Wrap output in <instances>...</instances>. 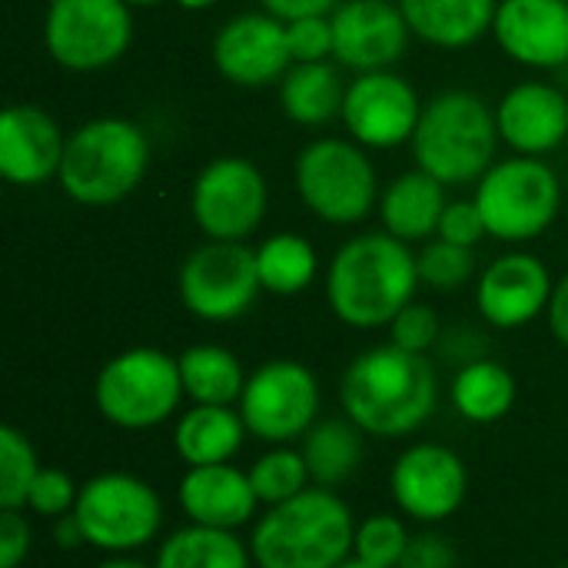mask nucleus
Listing matches in <instances>:
<instances>
[{
  "label": "nucleus",
  "instance_id": "a211bd4d",
  "mask_svg": "<svg viewBox=\"0 0 568 568\" xmlns=\"http://www.w3.org/2000/svg\"><path fill=\"white\" fill-rule=\"evenodd\" d=\"M552 290V276L539 256L506 253L483 270L476 303L489 326L519 329L549 310Z\"/></svg>",
  "mask_w": 568,
  "mask_h": 568
},
{
  "label": "nucleus",
  "instance_id": "4c0bfd02",
  "mask_svg": "<svg viewBox=\"0 0 568 568\" xmlns=\"http://www.w3.org/2000/svg\"><path fill=\"white\" fill-rule=\"evenodd\" d=\"M439 339V316L429 306L409 303L393 323H389V343L406 349V353H423L436 346Z\"/></svg>",
  "mask_w": 568,
  "mask_h": 568
},
{
  "label": "nucleus",
  "instance_id": "f704fd0d",
  "mask_svg": "<svg viewBox=\"0 0 568 568\" xmlns=\"http://www.w3.org/2000/svg\"><path fill=\"white\" fill-rule=\"evenodd\" d=\"M419 266V283L433 286V290H459L473 280L476 273V256L469 246H456L449 240H433L423 246V253L416 256Z\"/></svg>",
  "mask_w": 568,
  "mask_h": 568
},
{
  "label": "nucleus",
  "instance_id": "6ab92c4d",
  "mask_svg": "<svg viewBox=\"0 0 568 568\" xmlns=\"http://www.w3.org/2000/svg\"><path fill=\"white\" fill-rule=\"evenodd\" d=\"M67 136L37 103H13L0 116V176L13 186H40L60 173Z\"/></svg>",
  "mask_w": 568,
  "mask_h": 568
},
{
  "label": "nucleus",
  "instance_id": "4be33fe9",
  "mask_svg": "<svg viewBox=\"0 0 568 568\" xmlns=\"http://www.w3.org/2000/svg\"><path fill=\"white\" fill-rule=\"evenodd\" d=\"M180 509L193 526L236 532L256 516L260 499L253 493L250 473H240L230 463L190 466L180 479Z\"/></svg>",
  "mask_w": 568,
  "mask_h": 568
},
{
  "label": "nucleus",
  "instance_id": "20e7f679",
  "mask_svg": "<svg viewBox=\"0 0 568 568\" xmlns=\"http://www.w3.org/2000/svg\"><path fill=\"white\" fill-rule=\"evenodd\" d=\"M496 110L469 90H446L423 106L413 133L416 166L446 186L479 183L496 163L499 146Z\"/></svg>",
  "mask_w": 568,
  "mask_h": 568
},
{
  "label": "nucleus",
  "instance_id": "f257e3e1",
  "mask_svg": "<svg viewBox=\"0 0 568 568\" xmlns=\"http://www.w3.org/2000/svg\"><path fill=\"white\" fill-rule=\"evenodd\" d=\"M436 373L423 353H406L393 343L359 353L339 386L346 416L379 439L416 433L436 409Z\"/></svg>",
  "mask_w": 568,
  "mask_h": 568
},
{
  "label": "nucleus",
  "instance_id": "49530a36",
  "mask_svg": "<svg viewBox=\"0 0 568 568\" xmlns=\"http://www.w3.org/2000/svg\"><path fill=\"white\" fill-rule=\"evenodd\" d=\"M336 568H379V566H369V562H363V559H356V556H353V559H346L343 566H336Z\"/></svg>",
  "mask_w": 568,
  "mask_h": 568
},
{
  "label": "nucleus",
  "instance_id": "ea45409f",
  "mask_svg": "<svg viewBox=\"0 0 568 568\" xmlns=\"http://www.w3.org/2000/svg\"><path fill=\"white\" fill-rule=\"evenodd\" d=\"M30 523L23 509H0V568H20L30 556Z\"/></svg>",
  "mask_w": 568,
  "mask_h": 568
},
{
  "label": "nucleus",
  "instance_id": "39448f33",
  "mask_svg": "<svg viewBox=\"0 0 568 568\" xmlns=\"http://www.w3.org/2000/svg\"><path fill=\"white\" fill-rule=\"evenodd\" d=\"M150 163L146 133L123 116H97L67 136L60 186L83 206H110L130 196Z\"/></svg>",
  "mask_w": 568,
  "mask_h": 568
},
{
  "label": "nucleus",
  "instance_id": "a18cd8bd",
  "mask_svg": "<svg viewBox=\"0 0 568 568\" xmlns=\"http://www.w3.org/2000/svg\"><path fill=\"white\" fill-rule=\"evenodd\" d=\"M180 7H186V10H206V7H213L216 0H176Z\"/></svg>",
  "mask_w": 568,
  "mask_h": 568
},
{
  "label": "nucleus",
  "instance_id": "09e8293b",
  "mask_svg": "<svg viewBox=\"0 0 568 568\" xmlns=\"http://www.w3.org/2000/svg\"><path fill=\"white\" fill-rule=\"evenodd\" d=\"M552 568H568V566H552Z\"/></svg>",
  "mask_w": 568,
  "mask_h": 568
},
{
  "label": "nucleus",
  "instance_id": "f03ea898",
  "mask_svg": "<svg viewBox=\"0 0 568 568\" xmlns=\"http://www.w3.org/2000/svg\"><path fill=\"white\" fill-rule=\"evenodd\" d=\"M419 266L409 243L393 233L346 240L326 273V300L336 320L353 329L389 326L416 296Z\"/></svg>",
  "mask_w": 568,
  "mask_h": 568
},
{
  "label": "nucleus",
  "instance_id": "0eeeda50",
  "mask_svg": "<svg viewBox=\"0 0 568 568\" xmlns=\"http://www.w3.org/2000/svg\"><path fill=\"white\" fill-rule=\"evenodd\" d=\"M476 206L489 236L526 243L552 226L562 206V186L549 163L536 156H509L486 170L476 186Z\"/></svg>",
  "mask_w": 568,
  "mask_h": 568
},
{
  "label": "nucleus",
  "instance_id": "bb28decb",
  "mask_svg": "<svg viewBox=\"0 0 568 568\" xmlns=\"http://www.w3.org/2000/svg\"><path fill=\"white\" fill-rule=\"evenodd\" d=\"M363 429L346 416V419H320L306 436H303V459L310 469L313 486L320 489H336L349 483L363 463Z\"/></svg>",
  "mask_w": 568,
  "mask_h": 568
},
{
  "label": "nucleus",
  "instance_id": "79ce46f5",
  "mask_svg": "<svg viewBox=\"0 0 568 568\" xmlns=\"http://www.w3.org/2000/svg\"><path fill=\"white\" fill-rule=\"evenodd\" d=\"M266 13L280 17L283 23L300 20V17H323L333 13L343 0H260Z\"/></svg>",
  "mask_w": 568,
  "mask_h": 568
},
{
  "label": "nucleus",
  "instance_id": "ddd939ff",
  "mask_svg": "<svg viewBox=\"0 0 568 568\" xmlns=\"http://www.w3.org/2000/svg\"><path fill=\"white\" fill-rule=\"evenodd\" d=\"M270 190L256 163L243 156H220L206 163L193 183V220L210 240L243 243L266 213Z\"/></svg>",
  "mask_w": 568,
  "mask_h": 568
},
{
  "label": "nucleus",
  "instance_id": "412c9836",
  "mask_svg": "<svg viewBox=\"0 0 568 568\" xmlns=\"http://www.w3.org/2000/svg\"><path fill=\"white\" fill-rule=\"evenodd\" d=\"M496 123L519 156H542L568 140V97L542 80L519 83L499 100Z\"/></svg>",
  "mask_w": 568,
  "mask_h": 568
},
{
  "label": "nucleus",
  "instance_id": "37998d69",
  "mask_svg": "<svg viewBox=\"0 0 568 568\" xmlns=\"http://www.w3.org/2000/svg\"><path fill=\"white\" fill-rule=\"evenodd\" d=\"M546 316H549V329H552V336H556V339H559V343L568 349V276H562V280L556 283Z\"/></svg>",
  "mask_w": 568,
  "mask_h": 568
},
{
  "label": "nucleus",
  "instance_id": "4468645a",
  "mask_svg": "<svg viewBox=\"0 0 568 568\" xmlns=\"http://www.w3.org/2000/svg\"><path fill=\"white\" fill-rule=\"evenodd\" d=\"M389 493L409 519L443 523L466 503L469 473L453 449L439 443H416L393 463Z\"/></svg>",
  "mask_w": 568,
  "mask_h": 568
},
{
  "label": "nucleus",
  "instance_id": "c03bdc74",
  "mask_svg": "<svg viewBox=\"0 0 568 568\" xmlns=\"http://www.w3.org/2000/svg\"><path fill=\"white\" fill-rule=\"evenodd\" d=\"M97 568H150V566L136 562V559H126V556H113V559H106L103 566H97Z\"/></svg>",
  "mask_w": 568,
  "mask_h": 568
},
{
  "label": "nucleus",
  "instance_id": "dca6fc26",
  "mask_svg": "<svg viewBox=\"0 0 568 568\" xmlns=\"http://www.w3.org/2000/svg\"><path fill=\"white\" fill-rule=\"evenodd\" d=\"M333 60L356 70H389L409 47V23L393 0H343L333 13Z\"/></svg>",
  "mask_w": 568,
  "mask_h": 568
},
{
  "label": "nucleus",
  "instance_id": "c85d7f7f",
  "mask_svg": "<svg viewBox=\"0 0 568 568\" xmlns=\"http://www.w3.org/2000/svg\"><path fill=\"white\" fill-rule=\"evenodd\" d=\"M513 403H516V379L506 366L493 359H473L453 379V406L463 419L476 426L506 419Z\"/></svg>",
  "mask_w": 568,
  "mask_h": 568
},
{
  "label": "nucleus",
  "instance_id": "393cba45",
  "mask_svg": "<svg viewBox=\"0 0 568 568\" xmlns=\"http://www.w3.org/2000/svg\"><path fill=\"white\" fill-rule=\"evenodd\" d=\"M246 439V423L233 406H200L193 403L173 429V449L186 466H220L230 463Z\"/></svg>",
  "mask_w": 568,
  "mask_h": 568
},
{
  "label": "nucleus",
  "instance_id": "9b49d317",
  "mask_svg": "<svg viewBox=\"0 0 568 568\" xmlns=\"http://www.w3.org/2000/svg\"><path fill=\"white\" fill-rule=\"evenodd\" d=\"M256 250L233 240H210L196 246L180 266V300L206 323L240 320L260 296Z\"/></svg>",
  "mask_w": 568,
  "mask_h": 568
},
{
  "label": "nucleus",
  "instance_id": "1a4fd4ad",
  "mask_svg": "<svg viewBox=\"0 0 568 568\" xmlns=\"http://www.w3.org/2000/svg\"><path fill=\"white\" fill-rule=\"evenodd\" d=\"M73 519L87 546L106 556H126L156 539L163 526V503L143 479L103 473L80 486Z\"/></svg>",
  "mask_w": 568,
  "mask_h": 568
},
{
  "label": "nucleus",
  "instance_id": "de8ad7c7",
  "mask_svg": "<svg viewBox=\"0 0 568 568\" xmlns=\"http://www.w3.org/2000/svg\"><path fill=\"white\" fill-rule=\"evenodd\" d=\"M130 7H150V3H156V0H126Z\"/></svg>",
  "mask_w": 568,
  "mask_h": 568
},
{
  "label": "nucleus",
  "instance_id": "7ed1b4c3",
  "mask_svg": "<svg viewBox=\"0 0 568 568\" xmlns=\"http://www.w3.org/2000/svg\"><path fill=\"white\" fill-rule=\"evenodd\" d=\"M356 523L333 493L310 486L296 499L266 509L253 526L250 552L260 568H336L353 559Z\"/></svg>",
  "mask_w": 568,
  "mask_h": 568
},
{
  "label": "nucleus",
  "instance_id": "c756f323",
  "mask_svg": "<svg viewBox=\"0 0 568 568\" xmlns=\"http://www.w3.org/2000/svg\"><path fill=\"white\" fill-rule=\"evenodd\" d=\"M250 559L253 552L236 539V532L190 523L160 546L153 568H250Z\"/></svg>",
  "mask_w": 568,
  "mask_h": 568
},
{
  "label": "nucleus",
  "instance_id": "423d86ee",
  "mask_svg": "<svg viewBox=\"0 0 568 568\" xmlns=\"http://www.w3.org/2000/svg\"><path fill=\"white\" fill-rule=\"evenodd\" d=\"M183 396L186 393H183L180 359L150 346H136L113 356L97 373L93 383L97 413L110 426L130 433H143L166 423L180 409Z\"/></svg>",
  "mask_w": 568,
  "mask_h": 568
},
{
  "label": "nucleus",
  "instance_id": "b1692460",
  "mask_svg": "<svg viewBox=\"0 0 568 568\" xmlns=\"http://www.w3.org/2000/svg\"><path fill=\"white\" fill-rule=\"evenodd\" d=\"M446 183L429 176L426 170H413L396 176L386 193L379 196V216L386 233H393L403 243L429 240L439 230V220L446 213Z\"/></svg>",
  "mask_w": 568,
  "mask_h": 568
},
{
  "label": "nucleus",
  "instance_id": "c9c22d12",
  "mask_svg": "<svg viewBox=\"0 0 568 568\" xmlns=\"http://www.w3.org/2000/svg\"><path fill=\"white\" fill-rule=\"evenodd\" d=\"M80 489L63 469H43L37 473L30 493H27V509L43 519H63L77 509Z\"/></svg>",
  "mask_w": 568,
  "mask_h": 568
},
{
  "label": "nucleus",
  "instance_id": "2f4dec72",
  "mask_svg": "<svg viewBox=\"0 0 568 568\" xmlns=\"http://www.w3.org/2000/svg\"><path fill=\"white\" fill-rule=\"evenodd\" d=\"M250 483H253L260 506H266V509L283 506L313 486L303 453L290 449V446H273L266 456H260L250 469Z\"/></svg>",
  "mask_w": 568,
  "mask_h": 568
},
{
  "label": "nucleus",
  "instance_id": "58836bf2",
  "mask_svg": "<svg viewBox=\"0 0 568 568\" xmlns=\"http://www.w3.org/2000/svg\"><path fill=\"white\" fill-rule=\"evenodd\" d=\"M436 236H439V240H449V243H456V246H469V250H473L483 236H489L486 220H483L476 200H456V203H449L446 213H443V220H439Z\"/></svg>",
  "mask_w": 568,
  "mask_h": 568
},
{
  "label": "nucleus",
  "instance_id": "e433bc0d",
  "mask_svg": "<svg viewBox=\"0 0 568 568\" xmlns=\"http://www.w3.org/2000/svg\"><path fill=\"white\" fill-rule=\"evenodd\" d=\"M286 40H290L293 63L329 60L333 57V20H329V13L290 20L286 23Z\"/></svg>",
  "mask_w": 568,
  "mask_h": 568
},
{
  "label": "nucleus",
  "instance_id": "a878e982",
  "mask_svg": "<svg viewBox=\"0 0 568 568\" xmlns=\"http://www.w3.org/2000/svg\"><path fill=\"white\" fill-rule=\"evenodd\" d=\"M280 103L283 113L300 126H323L333 116H343L346 83L336 63H293L280 80Z\"/></svg>",
  "mask_w": 568,
  "mask_h": 568
},
{
  "label": "nucleus",
  "instance_id": "cd10ccee",
  "mask_svg": "<svg viewBox=\"0 0 568 568\" xmlns=\"http://www.w3.org/2000/svg\"><path fill=\"white\" fill-rule=\"evenodd\" d=\"M180 359V376H183V393L200 403V406H233L240 403L246 389V373L240 359L223 349V346H190Z\"/></svg>",
  "mask_w": 568,
  "mask_h": 568
},
{
  "label": "nucleus",
  "instance_id": "f8f14e48",
  "mask_svg": "<svg viewBox=\"0 0 568 568\" xmlns=\"http://www.w3.org/2000/svg\"><path fill=\"white\" fill-rule=\"evenodd\" d=\"M240 416L250 436L270 446H290L316 426L320 383L303 363L273 359L246 379Z\"/></svg>",
  "mask_w": 568,
  "mask_h": 568
},
{
  "label": "nucleus",
  "instance_id": "473e14b6",
  "mask_svg": "<svg viewBox=\"0 0 568 568\" xmlns=\"http://www.w3.org/2000/svg\"><path fill=\"white\" fill-rule=\"evenodd\" d=\"M40 473L30 439L17 426H0V509H27V493Z\"/></svg>",
  "mask_w": 568,
  "mask_h": 568
},
{
  "label": "nucleus",
  "instance_id": "9d476101",
  "mask_svg": "<svg viewBox=\"0 0 568 568\" xmlns=\"http://www.w3.org/2000/svg\"><path fill=\"white\" fill-rule=\"evenodd\" d=\"M133 40L126 0H50L43 17L47 53L77 73L116 63Z\"/></svg>",
  "mask_w": 568,
  "mask_h": 568
},
{
  "label": "nucleus",
  "instance_id": "6e6552de",
  "mask_svg": "<svg viewBox=\"0 0 568 568\" xmlns=\"http://www.w3.org/2000/svg\"><path fill=\"white\" fill-rule=\"evenodd\" d=\"M296 190L300 200L326 223L353 226L366 220L379 200V183L369 156L359 143L323 136L300 150L296 156Z\"/></svg>",
  "mask_w": 568,
  "mask_h": 568
},
{
  "label": "nucleus",
  "instance_id": "aec40b11",
  "mask_svg": "<svg viewBox=\"0 0 568 568\" xmlns=\"http://www.w3.org/2000/svg\"><path fill=\"white\" fill-rule=\"evenodd\" d=\"M499 47L526 67L568 63V0H503L493 20Z\"/></svg>",
  "mask_w": 568,
  "mask_h": 568
},
{
  "label": "nucleus",
  "instance_id": "f3484780",
  "mask_svg": "<svg viewBox=\"0 0 568 568\" xmlns=\"http://www.w3.org/2000/svg\"><path fill=\"white\" fill-rule=\"evenodd\" d=\"M213 63L236 87H266L293 67L286 23L273 13L230 17L213 37Z\"/></svg>",
  "mask_w": 568,
  "mask_h": 568
},
{
  "label": "nucleus",
  "instance_id": "7c9ffc66",
  "mask_svg": "<svg viewBox=\"0 0 568 568\" xmlns=\"http://www.w3.org/2000/svg\"><path fill=\"white\" fill-rule=\"evenodd\" d=\"M316 250L300 233H276L256 246L260 283L273 296H296L316 280Z\"/></svg>",
  "mask_w": 568,
  "mask_h": 568
},
{
  "label": "nucleus",
  "instance_id": "2eb2a0df",
  "mask_svg": "<svg viewBox=\"0 0 568 568\" xmlns=\"http://www.w3.org/2000/svg\"><path fill=\"white\" fill-rule=\"evenodd\" d=\"M419 116H423L419 93L413 90L409 80H403L393 70L359 73L346 87L343 123L359 146L393 150L413 140Z\"/></svg>",
  "mask_w": 568,
  "mask_h": 568
},
{
  "label": "nucleus",
  "instance_id": "5701e85b",
  "mask_svg": "<svg viewBox=\"0 0 568 568\" xmlns=\"http://www.w3.org/2000/svg\"><path fill=\"white\" fill-rule=\"evenodd\" d=\"M409 30L443 50H463L493 30L499 0H399Z\"/></svg>",
  "mask_w": 568,
  "mask_h": 568
},
{
  "label": "nucleus",
  "instance_id": "a19ab883",
  "mask_svg": "<svg viewBox=\"0 0 568 568\" xmlns=\"http://www.w3.org/2000/svg\"><path fill=\"white\" fill-rule=\"evenodd\" d=\"M456 566V552L449 546V539L426 532V536H413L409 549L403 556L399 568H453Z\"/></svg>",
  "mask_w": 568,
  "mask_h": 568
},
{
  "label": "nucleus",
  "instance_id": "72a5a7b5",
  "mask_svg": "<svg viewBox=\"0 0 568 568\" xmlns=\"http://www.w3.org/2000/svg\"><path fill=\"white\" fill-rule=\"evenodd\" d=\"M409 532L406 526L389 516V513H379V516H369L356 526V542H353V556L369 562V566L379 568H399L406 549H409Z\"/></svg>",
  "mask_w": 568,
  "mask_h": 568
}]
</instances>
